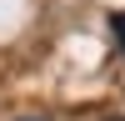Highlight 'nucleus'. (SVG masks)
<instances>
[{
	"label": "nucleus",
	"mask_w": 125,
	"mask_h": 121,
	"mask_svg": "<svg viewBox=\"0 0 125 121\" xmlns=\"http://www.w3.org/2000/svg\"><path fill=\"white\" fill-rule=\"evenodd\" d=\"M25 121H45V116H25Z\"/></svg>",
	"instance_id": "2"
},
{
	"label": "nucleus",
	"mask_w": 125,
	"mask_h": 121,
	"mask_svg": "<svg viewBox=\"0 0 125 121\" xmlns=\"http://www.w3.org/2000/svg\"><path fill=\"white\" fill-rule=\"evenodd\" d=\"M105 121H125V116H105Z\"/></svg>",
	"instance_id": "3"
},
{
	"label": "nucleus",
	"mask_w": 125,
	"mask_h": 121,
	"mask_svg": "<svg viewBox=\"0 0 125 121\" xmlns=\"http://www.w3.org/2000/svg\"><path fill=\"white\" fill-rule=\"evenodd\" d=\"M110 30H115V40L125 45V10H115V15H110Z\"/></svg>",
	"instance_id": "1"
}]
</instances>
